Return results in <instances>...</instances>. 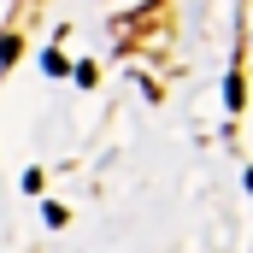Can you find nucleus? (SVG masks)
<instances>
[{"instance_id":"f03ea898","label":"nucleus","mask_w":253,"mask_h":253,"mask_svg":"<svg viewBox=\"0 0 253 253\" xmlns=\"http://www.w3.org/2000/svg\"><path fill=\"white\" fill-rule=\"evenodd\" d=\"M242 100H248L242 94V71H230V112H242Z\"/></svg>"},{"instance_id":"f257e3e1","label":"nucleus","mask_w":253,"mask_h":253,"mask_svg":"<svg viewBox=\"0 0 253 253\" xmlns=\"http://www.w3.org/2000/svg\"><path fill=\"white\" fill-rule=\"evenodd\" d=\"M18 53H24V42H18V36H12V30H6V36H0V71H6V65L18 59Z\"/></svg>"},{"instance_id":"7ed1b4c3","label":"nucleus","mask_w":253,"mask_h":253,"mask_svg":"<svg viewBox=\"0 0 253 253\" xmlns=\"http://www.w3.org/2000/svg\"><path fill=\"white\" fill-rule=\"evenodd\" d=\"M248 189H253V171H248Z\"/></svg>"}]
</instances>
